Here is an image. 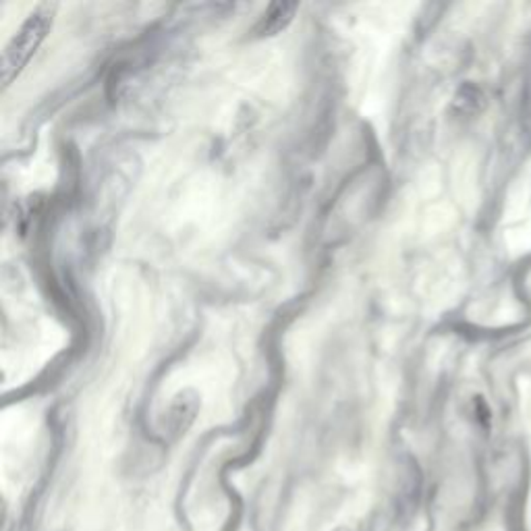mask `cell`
<instances>
[{
	"label": "cell",
	"mask_w": 531,
	"mask_h": 531,
	"mask_svg": "<svg viewBox=\"0 0 531 531\" xmlns=\"http://www.w3.org/2000/svg\"><path fill=\"white\" fill-rule=\"evenodd\" d=\"M54 11L56 5H40L32 15H29L27 21L17 34L13 35L11 42L6 44L5 53H3V84L9 85L15 77L24 71L25 64L29 63V58L35 54L40 44L46 38V34L50 32L54 21Z\"/></svg>",
	"instance_id": "obj_1"
},
{
	"label": "cell",
	"mask_w": 531,
	"mask_h": 531,
	"mask_svg": "<svg viewBox=\"0 0 531 531\" xmlns=\"http://www.w3.org/2000/svg\"><path fill=\"white\" fill-rule=\"evenodd\" d=\"M300 5L297 3H274L268 6V11L261 15L260 24L256 27V34L260 38H268V35H276L285 29L290 21H293Z\"/></svg>",
	"instance_id": "obj_2"
}]
</instances>
